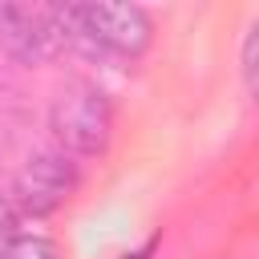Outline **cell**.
Returning <instances> with one entry per match:
<instances>
[{
	"label": "cell",
	"instance_id": "cell-1",
	"mask_svg": "<svg viewBox=\"0 0 259 259\" xmlns=\"http://www.w3.org/2000/svg\"><path fill=\"white\" fill-rule=\"evenodd\" d=\"M49 130L57 138V150L69 154V158L73 154L77 158L101 154L109 146V134H113L109 97L97 85H69V89H61L53 109H49Z\"/></svg>",
	"mask_w": 259,
	"mask_h": 259
},
{
	"label": "cell",
	"instance_id": "cell-2",
	"mask_svg": "<svg viewBox=\"0 0 259 259\" xmlns=\"http://www.w3.org/2000/svg\"><path fill=\"white\" fill-rule=\"evenodd\" d=\"M77 28L81 36L97 49V53H117V57H138L150 45V12L138 4H73Z\"/></svg>",
	"mask_w": 259,
	"mask_h": 259
},
{
	"label": "cell",
	"instance_id": "cell-3",
	"mask_svg": "<svg viewBox=\"0 0 259 259\" xmlns=\"http://www.w3.org/2000/svg\"><path fill=\"white\" fill-rule=\"evenodd\" d=\"M73 186H77V166L69 162V154L40 150L16 170L12 198H16V206L24 214H49L73 194Z\"/></svg>",
	"mask_w": 259,
	"mask_h": 259
},
{
	"label": "cell",
	"instance_id": "cell-4",
	"mask_svg": "<svg viewBox=\"0 0 259 259\" xmlns=\"http://www.w3.org/2000/svg\"><path fill=\"white\" fill-rule=\"evenodd\" d=\"M0 53L20 65H45L61 53V36L49 8L36 4H0Z\"/></svg>",
	"mask_w": 259,
	"mask_h": 259
},
{
	"label": "cell",
	"instance_id": "cell-5",
	"mask_svg": "<svg viewBox=\"0 0 259 259\" xmlns=\"http://www.w3.org/2000/svg\"><path fill=\"white\" fill-rule=\"evenodd\" d=\"M4 259H61V251H57V243H49V239H20V235H16Z\"/></svg>",
	"mask_w": 259,
	"mask_h": 259
},
{
	"label": "cell",
	"instance_id": "cell-6",
	"mask_svg": "<svg viewBox=\"0 0 259 259\" xmlns=\"http://www.w3.org/2000/svg\"><path fill=\"white\" fill-rule=\"evenodd\" d=\"M255 53H259V28H251L247 49H243V77H247V89L259 85V77H255Z\"/></svg>",
	"mask_w": 259,
	"mask_h": 259
},
{
	"label": "cell",
	"instance_id": "cell-7",
	"mask_svg": "<svg viewBox=\"0 0 259 259\" xmlns=\"http://www.w3.org/2000/svg\"><path fill=\"white\" fill-rule=\"evenodd\" d=\"M12 239H16V219H12V210H8V202H0V259L8 255V247H12Z\"/></svg>",
	"mask_w": 259,
	"mask_h": 259
},
{
	"label": "cell",
	"instance_id": "cell-8",
	"mask_svg": "<svg viewBox=\"0 0 259 259\" xmlns=\"http://www.w3.org/2000/svg\"><path fill=\"white\" fill-rule=\"evenodd\" d=\"M121 259H146V251H134V255H121Z\"/></svg>",
	"mask_w": 259,
	"mask_h": 259
}]
</instances>
